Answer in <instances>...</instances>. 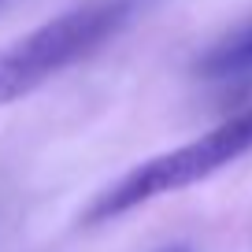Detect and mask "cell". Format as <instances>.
<instances>
[{
  "instance_id": "cell-1",
  "label": "cell",
  "mask_w": 252,
  "mask_h": 252,
  "mask_svg": "<svg viewBox=\"0 0 252 252\" xmlns=\"http://www.w3.org/2000/svg\"><path fill=\"white\" fill-rule=\"evenodd\" d=\"M134 11L137 0H82L60 11L56 19L41 23L37 30L4 45L0 48V108L23 100L48 78L96 52L130 23Z\"/></svg>"
},
{
  "instance_id": "cell-2",
  "label": "cell",
  "mask_w": 252,
  "mask_h": 252,
  "mask_svg": "<svg viewBox=\"0 0 252 252\" xmlns=\"http://www.w3.org/2000/svg\"><path fill=\"white\" fill-rule=\"evenodd\" d=\"M245 152H252V104L241 108L237 115H230L226 123H219L215 130L200 134L197 141H189L182 149L163 152V156L126 171L123 178L111 182L86 208V222L89 226L93 222H108L123 212H134V208L163 197V193H178L186 186H197V182L212 178L219 167L234 163Z\"/></svg>"
},
{
  "instance_id": "cell-3",
  "label": "cell",
  "mask_w": 252,
  "mask_h": 252,
  "mask_svg": "<svg viewBox=\"0 0 252 252\" xmlns=\"http://www.w3.org/2000/svg\"><path fill=\"white\" fill-rule=\"evenodd\" d=\"M197 71L204 78H234V74L252 71V19L230 30L219 45H212L200 56Z\"/></svg>"
},
{
  "instance_id": "cell-4",
  "label": "cell",
  "mask_w": 252,
  "mask_h": 252,
  "mask_svg": "<svg viewBox=\"0 0 252 252\" xmlns=\"http://www.w3.org/2000/svg\"><path fill=\"white\" fill-rule=\"evenodd\" d=\"M159 252H189L186 245H171V249H159Z\"/></svg>"
}]
</instances>
